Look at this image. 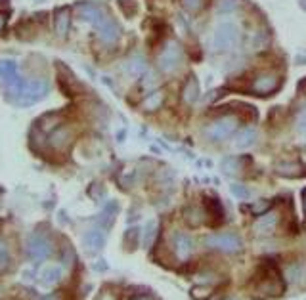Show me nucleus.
Wrapping results in <instances>:
<instances>
[{
    "mask_svg": "<svg viewBox=\"0 0 306 300\" xmlns=\"http://www.w3.org/2000/svg\"><path fill=\"white\" fill-rule=\"evenodd\" d=\"M121 2V8L124 10L126 16H134L136 14V2L134 0H119Z\"/></svg>",
    "mask_w": 306,
    "mask_h": 300,
    "instance_id": "412c9836",
    "label": "nucleus"
},
{
    "mask_svg": "<svg viewBox=\"0 0 306 300\" xmlns=\"http://www.w3.org/2000/svg\"><path fill=\"white\" fill-rule=\"evenodd\" d=\"M207 245L224 252H237L241 249V239L233 234H215L207 239Z\"/></svg>",
    "mask_w": 306,
    "mask_h": 300,
    "instance_id": "423d86ee",
    "label": "nucleus"
},
{
    "mask_svg": "<svg viewBox=\"0 0 306 300\" xmlns=\"http://www.w3.org/2000/svg\"><path fill=\"white\" fill-rule=\"evenodd\" d=\"M240 42V29L233 23H220L216 25L215 34H213V46L216 52H230L233 46Z\"/></svg>",
    "mask_w": 306,
    "mask_h": 300,
    "instance_id": "f03ea898",
    "label": "nucleus"
},
{
    "mask_svg": "<svg viewBox=\"0 0 306 300\" xmlns=\"http://www.w3.org/2000/svg\"><path fill=\"white\" fill-rule=\"evenodd\" d=\"M0 79L8 84H14L19 79L17 77V65L14 61H10V59L0 61Z\"/></svg>",
    "mask_w": 306,
    "mask_h": 300,
    "instance_id": "f8f14e48",
    "label": "nucleus"
},
{
    "mask_svg": "<svg viewBox=\"0 0 306 300\" xmlns=\"http://www.w3.org/2000/svg\"><path fill=\"white\" fill-rule=\"evenodd\" d=\"M180 2L188 14H197L199 10L205 6V0H180Z\"/></svg>",
    "mask_w": 306,
    "mask_h": 300,
    "instance_id": "f3484780",
    "label": "nucleus"
},
{
    "mask_svg": "<svg viewBox=\"0 0 306 300\" xmlns=\"http://www.w3.org/2000/svg\"><path fill=\"white\" fill-rule=\"evenodd\" d=\"M297 130H298V132L306 134V103L300 107V111L297 113Z\"/></svg>",
    "mask_w": 306,
    "mask_h": 300,
    "instance_id": "6ab92c4d",
    "label": "nucleus"
},
{
    "mask_svg": "<svg viewBox=\"0 0 306 300\" xmlns=\"http://www.w3.org/2000/svg\"><path fill=\"white\" fill-rule=\"evenodd\" d=\"M237 125H240V123H237L235 117H220L207 128V136L213 142L228 140V138L237 130Z\"/></svg>",
    "mask_w": 306,
    "mask_h": 300,
    "instance_id": "20e7f679",
    "label": "nucleus"
},
{
    "mask_svg": "<svg viewBox=\"0 0 306 300\" xmlns=\"http://www.w3.org/2000/svg\"><path fill=\"white\" fill-rule=\"evenodd\" d=\"M182 58L184 52L180 42L168 41L165 44V48L161 50V54H159V69L165 71V73H174L182 63Z\"/></svg>",
    "mask_w": 306,
    "mask_h": 300,
    "instance_id": "7ed1b4c3",
    "label": "nucleus"
},
{
    "mask_svg": "<svg viewBox=\"0 0 306 300\" xmlns=\"http://www.w3.org/2000/svg\"><path fill=\"white\" fill-rule=\"evenodd\" d=\"M278 88H280V77L274 75V73H262L251 83L249 90L253 94H257V96H270Z\"/></svg>",
    "mask_w": 306,
    "mask_h": 300,
    "instance_id": "39448f33",
    "label": "nucleus"
},
{
    "mask_svg": "<svg viewBox=\"0 0 306 300\" xmlns=\"http://www.w3.org/2000/svg\"><path fill=\"white\" fill-rule=\"evenodd\" d=\"M56 25H58V33L59 34L67 33V27H69V12H67V10H61V12H58V21H56Z\"/></svg>",
    "mask_w": 306,
    "mask_h": 300,
    "instance_id": "a211bd4d",
    "label": "nucleus"
},
{
    "mask_svg": "<svg viewBox=\"0 0 306 300\" xmlns=\"http://www.w3.org/2000/svg\"><path fill=\"white\" fill-rule=\"evenodd\" d=\"M199 100V81L195 79L193 75L188 77V81L184 83V88H182V101L184 103H195Z\"/></svg>",
    "mask_w": 306,
    "mask_h": 300,
    "instance_id": "6e6552de",
    "label": "nucleus"
},
{
    "mask_svg": "<svg viewBox=\"0 0 306 300\" xmlns=\"http://www.w3.org/2000/svg\"><path fill=\"white\" fill-rule=\"evenodd\" d=\"M46 83H42V81H21V79H17L14 84H10V94L14 96V100L17 103H35V101H39L46 94Z\"/></svg>",
    "mask_w": 306,
    "mask_h": 300,
    "instance_id": "f257e3e1",
    "label": "nucleus"
},
{
    "mask_svg": "<svg viewBox=\"0 0 306 300\" xmlns=\"http://www.w3.org/2000/svg\"><path fill=\"white\" fill-rule=\"evenodd\" d=\"M126 71L134 77H140L146 73V61L142 58H132L128 63H126Z\"/></svg>",
    "mask_w": 306,
    "mask_h": 300,
    "instance_id": "2eb2a0df",
    "label": "nucleus"
},
{
    "mask_svg": "<svg viewBox=\"0 0 306 300\" xmlns=\"http://www.w3.org/2000/svg\"><path fill=\"white\" fill-rule=\"evenodd\" d=\"M193 250V243L186 234H178L174 237V252L180 260H186Z\"/></svg>",
    "mask_w": 306,
    "mask_h": 300,
    "instance_id": "9d476101",
    "label": "nucleus"
},
{
    "mask_svg": "<svg viewBox=\"0 0 306 300\" xmlns=\"http://www.w3.org/2000/svg\"><path fill=\"white\" fill-rule=\"evenodd\" d=\"M300 4H302V8L306 10V0H300Z\"/></svg>",
    "mask_w": 306,
    "mask_h": 300,
    "instance_id": "b1692460",
    "label": "nucleus"
},
{
    "mask_svg": "<svg viewBox=\"0 0 306 300\" xmlns=\"http://www.w3.org/2000/svg\"><path fill=\"white\" fill-rule=\"evenodd\" d=\"M278 226V214L276 212H268L264 216H260L255 224V232L258 235H270Z\"/></svg>",
    "mask_w": 306,
    "mask_h": 300,
    "instance_id": "1a4fd4ad",
    "label": "nucleus"
},
{
    "mask_svg": "<svg viewBox=\"0 0 306 300\" xmlns=\"http://www.w3.org/2000/svg\"><path fill=\"white\" fill-rule=\"evenodd\" d=\"M153 235H155V222H151V224H149V228H148V239H146V245H151Z\"/></svg>",
    "mask_w": 306,
    "mask_h": 300,
    "instance_id": "5701e85b",
    "label": "nucleus"
},
{
    "mask_svg": "<svg viewBox=\"0 0 306 300\" xmlns=\"http://www.w3.org/2000/svg\"><path fill=\"white\" fill-rule=\"evenodd\" d=\"M232 193L235 195V197H240V199H249V195H251V192H249L245 185H241V183H232Z\"/></svg>",
    "mask_w": 306,
    "mask_h": 300,
    "instance_id": "aec40b11",
    "label": "nucleus"
},
{
    "mask_svg": "<svg viewBox=\"0 0 306 300\" xmlns=\"http://www.w3.org/2000/svg\"><path fill=\"white\" fill-rule=\"evenodd\" d=\"M240 167H241V161L237 157H228L222 163V168L226 174H237V172H240Z\"/></svg>",
    "mask_w": 306,
    "mask_h": 300,
    "instance_id": "dca6fc26",
    "label": "nucleus"
},
{
    "mask_svg": "<svg viewBox=\"0 0 306 300\" xmlns=\"http://www.w3.org/2000/svg\"><path fill=\"white\" fill-rule=\"evenodd\" d=\"M94 29L98 31L99 39H101L104 42H108V44L117 42L119 34H121V29H119V25H117V21L113 19V17H109L108 14L101 17L99 21L94 23Z\"/></svg>",
    "mask_w": 306,
    "mask_h": 300,
    "instance_id": "0eeeda50",
    "label": "nucleus"
},
{
    "mask_svg": "<svg viewBox=\"0 0 306 300\" xmlns=\"http://www.w3.org/2000/svg\"><path fill=\"white\" fill-rule=\"evenodd\" d=\"M257 138H258L257 130H255L253 126H247V128H243V130L235 136V147H240V149H247V147H251V145H255Z\"/></svg>",
    "mask_w": 306,
    "mask_h": 300,
    "instance_id": "9b49d317",
    "label": "nucleus"
},
{
    "mask_svg": "<svg viewBox=\"0 0 306 300\" xmlns=\"http://www.w3.org/2000/svg\"><path fill=\"white\" fill-rule=\"evenodd\" d=\"M287 277L291 283L298 285V287H306V262L304 264H295L287 270Z\"/></svg>",
    "mask_w": 306,
    "mask_h": 300,
    "instance_id": "ddd939ff",
    "label": "nucleus"
},
{
    "mask_svg": "<svg viewBox=\"0 0 306 300\" xmlns=\"http://www.w3.org/2000/svg\"><path fill=\"white\" fill-rule=\"evenodd\" d=\"M237 8V4H235V0H220V4H218V12H233V10Z\"/></svg>",
    "mask_w": 306,
    "mask_h": 300,
    "instance_id": "4be33fe9",
    "label": "nucleus"
},
{
    "mask_svg": "<svg viewBox=\"0 0 306 300\" xmlns=\"http://www.w3.org/2000/svg\"><path fill=\"white\" fill-rule=\"evenodd\" d=\"M163 101H165V92L157 90L153 92V94H149L148 98L142 101V107L146 109V111H157L163 105Z\"/></svg>",
    "mask_w": 306,
    "mask_h": 300,
    "instance_id": "4468645a",
    "label": "nucleus"
}]
</instances>
